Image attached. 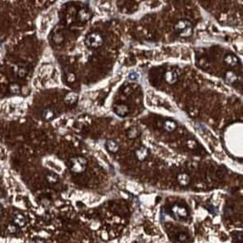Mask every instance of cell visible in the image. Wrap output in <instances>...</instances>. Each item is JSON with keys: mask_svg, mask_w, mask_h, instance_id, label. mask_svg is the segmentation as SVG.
Segmentation results:
<instances>
[{"mask_svg": "<svg viewBox=\"0 0 243 243\" xmlns=\"http://www.w3.org/2000/svg\"><path fill=\"white\" fill-rule=\"evenodd\" d=\"M175 31L179 34L182 38H188L192 35L193 29H192V24L190 21L187 19H180L178 20L175 26H174Z\"/></svg>", "mask_w": 243, "mask_h": 243, "instance_id": "cell-1", "label": "cell"}, {"mask_svg": "<svg viewBox=\"0 0 243 243\" xmlns=\"http://www.w3.org/2000/svg\"><path fill=\"white\" fill-rule=\"evenodd\" d=\"M87 160L82 156H76L70 160V169L74 174H81L86 170Z\"/></svg>", "mask_w": 243, "mask_h": 243, "instance_id": "cell-2", "label": "cell"}, {"mask_svg": "<svg viewBox=\"0 0 243 243\" xmlns=\"http://www.w3.org/2000/svg\"><path fill=\"white\" fill-rule=\"evenodd\" d=\"M85 44L90 49H98L103 44V38L99 32H91L87 35Z\"/></svg>", "mask_w": 243, "mask_h": 243, "instance_id": "cell-3", "label": "cell"}, {"mask_svg": "<svg viewBox=\"0 0 243 243\" xmlns=\"http://www.w3.org/2000/svg\"><path fill=\"white\" fill-rule=\"evenodd\" d=\"M78 19L80 21V22H87L89 21L91 17V14L89 10L87 8H80L78 12Z\"/></svg>", "mask_w": 243, "mask_h": 243, "instance_id": "cell-4", "label": "cell"}, {"mask_svg": "<svg viewBox=\"0 0 243 243\" xmlns=\"http://www.w3.org/2000/svg\"><path fill=\"white\" fill-rule=\"evenodd\" d=\"M149 153H150V152L146 147L142 146L135 151V156L139 161H143L148 157Z\"/></svg>", "mask_w": 243, "mask_h": 243, "instance_id": "cell-5", "label": "cell"}, {"mask_svg": "<svg viewBox=\"0 0 243 243\" xmlns=\"http://www.w3.org/2000/svg\"><path fill=\"white\" fill-rule=\"evenodd\" d=\"M129 107L125 104H119V105H116L114 107V112L115 114L119 116H122V117H124L125 115H127L129 114Z\"/></svg>", "mask_w": 243, "mask_h": 243, "instance_id": "cell-6", "label": "cell"}, {"mask_svg": "<svg viewBox=\"0 0 243 243\" xmlns=\"http://www.w3.org/2000/svg\"><path fill=\"white\" fill-rule=\"evenodd\" d=\"M165 80L169 84H175L177 81V74L175 71L168 70L165 73Z\"/></svg>", "mask_w": 243, "mask_h": 243, "instance_id": "cell-7", "label": "cell"}, {"mask_svg": "<svg viewBox=\"0 0 243 243\" xmlns=\"http://www.w3.org/2000/svg\"><path fill=\"white\" fill-rule=\"evenodd\" d=\"M172 211H173V213H174L177 217H184L187 215L186 208L183 207H181V206H178V205H175V206L172 207Z\"/></svg>", "mask_w": 243, "mask_h": 243, "instance_id": "cell-8", "label": "cell"}, {"mask_svg": "<svg viewBox=\"0 0 243 243\" xmlns=\"http://www.w3.org/2000/svg\"><path fill=\"white\" fill-rule=\"evenodd\" d=\"M106 148L111 153H117L119 151V144L114 140L109 139L106 141Z\"/></svg>", "mask_w": 243, "mask_h": 243, "instance_id": "cell-9", "label": "cell"}, {"mask_svg": "<svg viewBox=\"0 0 243 243\" xmlns=\"http://www.w3.org/2000/svg\"><path fill=\"white\" fill-rule=\"evenodd\" d=\"M224 61H225L226 64L234 67V66H236L237 64L239 63V59L235 55H233V54H228V55L225 56Z\"/></svg>", "mask_w": 243, "mask_h": 243, "instance_id": "cell-10", "label": "cell"}, {"mask_svg": "<svg viewBox=\"0 0 243 243\" xmlns=\"http://www.w3.org/2000/svg\"><path fill=\"white\" fill-rule=\"evenodd\" d=\"M65 102L69 105H73L75 104L78 101V95L74 92H70L68 93L66 96H65V99H64Z\"/></svg>", "mask_w": 243, "mask_h": 243, "instance_id": "cell-11", "label": "cell"}, {"mask_svg": "<svg viewBox=\"0 0 243 243\" xmlns=\"http://www.w3.org/2000/svg\"><path fill=\"white\" fill-rule=\"evenodd\" d=\"M177 181L181 186H187L190 182V177L186 173L179 174L177 176Z\"/></svg>", "mask_w": 243, "mask_h": 243, "instance_id": "cell-12", "label": "cell"}, {"mask_svg": "<svg viewBox=\"0 0 243 243\" xmlns=\"http://www.w3.org/2000/svg\"><path fill=\"white\" fill-rule=\"evenodd\" d=\"M164 129L166 130V132H173L176 130L177 128V124L174 122V121H171V120H167L164 123Z\"/></svg>", "mask_w": 243, "mask_h": 243, "instance_id": "cell-13", "label": "cell"}, {"mask_svg": "<svg viewBox=\"0 0 243 243\" xmlns=\"http://www.w3.org/2000/svg\"><path fill=\"white\" fill-rule=\"evenodd\" d=\"M225 80L228 84H232L237 80V75L233 71H228L225 75Z\"/></svg>", "mask_w": 243, "mask_h": 243, "instance_id": "cell-14", "label": "cell"}, {"mask_svg": "<svg viewBox=\"0 0 243 243\" xmlns=\"http://www.w3.org/2000/svg\"><path fill=\"white\" fill-rule=\"evenodd\" d=\"M139 135V131L136 127L130 128L127 131V137L129 139H134L137 138Z\"/></svg>", "mask_w": 243, "mask_h": 243, "instance_id": "cell-15", "label": "cell"}, {"mask_svg": "<svg viewBox=\"0 0 243 243\" xmlns=\"http://www.w3.org/2000/svg\"><path fill=\"white\" fill-rule=\"evenodd\" d=\"M42 117H43L44 120L50 121L54 117V112L51 109H45L42 112Z\"/></svg>", "mask_w": 243, "mask_h": 243, "instance_id": "cell-16", "label": "cell"}, {"mask_svg": "<svg viewBox=\"0 0 243 243\" xmlns=\"http://www.w3.org/2000/svg\"><path fill=\"white\" fill-rule=\"evenodd\" d=\"M10 91L12 93H18L20 91V87L18 84L17 83H14V84H11L10 85Z\"/></svg>", "mask_w": 243, "mask_h": 243, "instance_id": "cell-17", "label": "cell"}, {"mask_svg": "<svg viewBox=\"0 0 243 243\" xmlns=\"http://www.w3.org/2000/svg\"><path fill=\"white\" fill-rule=\"evenodd\" d=\"M27 68H25V67H20L19 68V70H18V76L20 77V78H24L27 75Z\"/></svg>", "mask_w": 243, "mask_h": 243, "instance_id": "cell-18", "label": "cell"}, {"mask_svg": "<svg viewBox=\"0 0 243 243\" xmlns=\"http://www.w3.org/2000/svg\"><path fill=\"white\" fill-rule=\"evenodd\" d=\"M47 178H48V180H49L51 183H55V182H57V180H58V177H57L55 174H50V175H48Z\"/></svg>", "mask_w": 243, "mask_h": 243, "instance_id": "cell-19", "label": "cell"}, {"mask_svg": "<svg viewBox=\"0 0 243 243\" xmlns=\"http://www.w3.org/2000/svg\"><path fill=\"white\" fill-rule=\"evenodd\" d=\"M54 41H55V43H57V44H60V43H61L62 41H63V37H62V35H61V34H59V35H56L54 38Z\"/></svg>", "mask_w": 243, "mask_h": 243, "instance_id": "cell-20", "label": "cell"}, {"mask_svg": "<svg viewBox=\"0 0 243 243\" xmlns=\"http://www.w3.org/2000/svg\"><path fill=\"white\" fill-rule=\"evenodd\" d=\"M187 147H189V148H191V149H195L196 148V145H197V143H196V142L194 140H187Z\"/></svg>", "mask_w": 243, "mask_h": 243, "instance_id": "cell-21", "label": "cell"}, {"mask_svg": "<svg viewBox=\"0 0 243 243\" xmlns=\"http://www.w3.org/2000/svg\"><path fill=\"white\" fill-rule=\"evenodd\" d=\"M129 78H130L131 80H137V79H138V74H137L136 72H133V73H131V74L129 75Z\"/></svg>", "mask_w": 243, "mask_h": 243, "instance_id": "cell-22", "label": "cell"}]
</instances>
